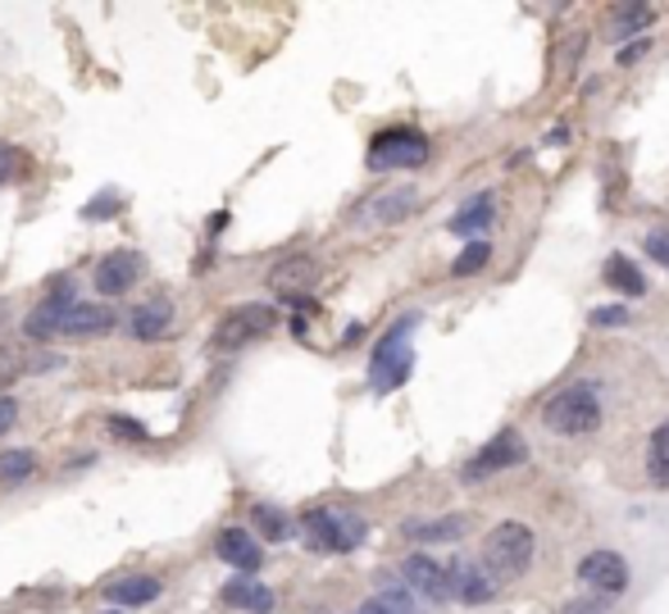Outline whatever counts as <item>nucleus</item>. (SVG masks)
<instances>
[{
  "mask_svg": "<svg viewBox=\"0 0 669 614\" xmlns=\"http://www.w3.org/2000/svg\"><path fill=\"white\" fill-rule=\"evenodd\" d=\"M28 337L36 341H55V337H105L115 328V315L105 310V305H92V300H78L64 287H55L36 310L28 315Z\"/></svg>",
  "mask_w": 669,
  "mask_h": 614,
  "instance_id": "obj_1",
  "label": "nucleus"
},
{
  "mask_svg": "<svg viewBox=\"0 0 669 614\" xmlns=\"http://www.w3.org/2000/svg\"><path fill=\"white\" fill-rule=\"evenodd\" d=\"M415 328H420V319L405 315V319L392 324V332L374 347V360H369V388H374L379 396L396 392L401 382L411 378V369H415V347H411Z\"/></svg>",
  "mask_w": 669,
  "mask_h": 614,
  "instance_id": "obj_2",
  "label": "nucleus"
},
{
  "mask_svg": "<svg viewBox=\"0 0 669 614\" xmlns=\"http://www.w3.org/2000/svg\"><path fill=\"white\" fill-rule=\"evenodd\" d=\"M301 537H306L310 551L342 555V551H355L364 542V519L347 506H315L301 515Z\"/></svg>",
  "mask_w": 669,
  "mask_h": 614,
  "instance_id": "obj_3",
  "label": "nucleus"
},
{
  "mask_svg": "<svg viewBox=\"0 0 669 614\" xmlns=\"http://www.w3.org/2000/svg\"><path fill=\"white\" fill-rule=\"evenodd\" d=\"M542 424L561 437H587L602 428V396L597 388H587V382H574V388L555 392L546 405H542Z\"/></svg>",
  "mask_w": 669,
  "mask_h": 614,
  "instance_id": "obj_4",
  "label": "nucleus"
},
{
  "mask_svg": "<svg viewBox=\"0 0 669 614\" xmlns=\"http://www.w3.org/2000/svg\"><path fill=\"white\" fill-rule=\"evenodd\" d=\"M529 564H533V532L524 523H497L488 542H482V569L501 583V579H519Z\"/></svg>",
  "mask_w": 669,
  "mask_h": 614,
  "instance_id": "obj_5",
  "label": "nucleus"
},
{
  "mask_svg": "<svg viewBox=\"0 0 669 614\" xmlns=\"http://www.w3.org/2000/svg\"><path fill=\"white\" fill-rule=\"evenodd\" d=\"M428 165V137L420 128H387L369 141V169H420Z\"/></svg>",
  "mask_w": 669,
  "mask_h": 614,
  "instance_id": "obj_6",
  "label": "nucleus"
},
{
  "mask_svg": "<svg viewBox=\"0 0 669 614\" xmlns=\"http://www.w3.org/2000/svg\"><path fill=\"white\" fill-rule=\"evenodd\" d=\"M274 324H278L274 305H242V310H233V315L219 319L214 347H219V351H237V347H246V341H255V337H269Z\"/></svg>",
  "mask_w": 669,
  "mask_h": 614,
  "instance_id": "obj_7",
  "label": "nucleus"
},
{
  "mask_svg": "<svg viewBox=\"0 0 669 614\" xmlns=\"http://www.w3.org/2000/svg\"><path fill=\"white\" fill-rule=\"evenodd\" d=\"M524 455H529L524 437H519L514 428H501V433L465 465V478H492V474H501V469H519V465H524Z\"/></svg>",
  "mask_w": 669,
  "mask_h": 614,
  "instance_id": "obj_8",
  "label": "nucleus"
},
{
  "mask_svg": "<svg viewBox=\"0 0 669 614\" xmlns=\"http://www.w3.org/2000/svg\"><path fill=\"white\" fill-rule=\"evenodd\" d=\"M146 274V260L137 251H109L100 264H96V292L100 296H124L128 287H137V278Z\"/></svg>",
  "mask_w": 669,
  "mask_h": 614,
  "instance_id": "obj_9",
  "label": "nucleus"
},
{
  "mask_svg": "<svg viewBox=\"0 0 669 614\" xmlns=\"http://www.w3.org/2000/svg\"><path fill=\"white\" fill-rule=\"evenodd\" d=\"M446 579H452V601L482 605L497 596V579L482 569V560H452L446 564Z\"/></svg>",
  "mask_w": 669,
  "mask_h": 614,
  "instance_id": "obj_10",
  "label": "nucleus"
},
{
  "mask_svg": "<svg viewBox=\"0 0 669 614\" xmlns=\"http://www.w3.org/2000/svg\"><path fill=\"white\" fill-rule=\"evenodd\" d=\"M578 579H583L587 592L615 596V592L628 587V564H624L615 551H592V555H583V564H578Z\"/></svg>",
  "mask_w": 669,
  "mask_h": 614,
  "instance_id": "obj_11",
  "label": "nucleus"
},
{
  "mask_svg": "<svg viewBox=\"0 0 669 614\" xmlns=\"http://www.w3.org/2000/svg\"><path fill=\"white\" fill-rule=\"evenodd\" d=\"M315 283H319V264L310 255H291L269 274V287L278 296H287V300H296V305H310V287Z\"/></svg>",
  "mask_w": 669,
  "mask_h": 614,
  "instance_id": "obj_12",
  "label": "nucleus"
},
{
  "mask_svg": "<svg viewBox=\"0 0 669 614\" xmlns=\"http://www.w3.org/2000/svg\"><path fill=\"white\" fill-rule=\"evenodd\" d=\"M401 579H405V592H420L428 601H452V579H446V569L428 555H411L401 564Z\"/></svg>",
  "mask_w": 669,
  "mask_h": 614,
  "instance_id": "obj_13",
  "label": "nucleus"
},
{
  "mask_svg": "<svg viewBox=\"0 0 669 614\" xmlns=\"http://www.w3.org/2000/svg\"><path fill=\"white\" fill-rule=\"evenodd\" d=\"M214 551H219L223 564H233L237 573H255L259 564H265V551H259V542H255L246 528H223L219 542H214Z\"/></svg>",
  "mask_w": 669,
  "mask_h": 614,
  "instance_id": "obj_14",
  "label": "nucleus"
},
{
  "mask_svg": "<svg viewBox=\"0 0 669 614\" xmlns=\"http://www.w3.org/2000/svg\"><path fill=\"white\" fill-rule=\"evenodd\" d=\"M173 305L169 300H151V305H137L132 310V319H128V332L137 337V341H164V337H173Z\"/></svg>",
  "mask_w": 669,
  "mask_h": 614,
  "instance_id": "obj_15",
  "label": "nucleus"
},
{
  "mask_svg": "<svg viewBox=\"0 0 669 614\" xmlns=\"http://www.w3.org/2000/svg\"><path fill=\"white\" fill-rule=\"evenodd\" d=\"M160 596V579L151 573H119V579L105 583V601L115 605H151Z\"/></svg>",
  "mask_w": 669,
  "mask_h": 614,
  "instance_id": "obj_16",
  "label": "nucleus"
},
{
  "mask_svg": "<svg viewBox=\"0 0 669 614\" xmlns=\"http://www.w3.org/2000/svg\"><path fill=\"white\" fill-rule=\"evenodd\" d=\"M602 283H606L610 292L628 296V300L647 296V278H643V268H638L634 260H628V255H610V260L602 264Z\"/></svg>",
  "mask_w": 669,
  "mask_h": 614,
  "instance_id": "obj_17",
  "label": "nucleus"
},
{
  "mask_svg": "<svg viewBox=\"0 0 669 614\" xmlns=\"http://www.w3.org/2000/svg\"><path fill=\"white\" fill-rule=\"evenodd\" d=\"M223 601H229L233 610H246V614H269L274 610V592L265 583H255V579H233L229 587H223Z\"/></svg>",
  "mask_w": 669,
  "mask_h": 614,
  "instance_id": "obj_18",
  "label": "nucleus"
},
{
  "mask_svg": "<svg viewBox=\"0 0 669 614\" xmlns=\"http://www.w3.org/2000/svg\"><path fill=\"white\" fill-rule=\"evenodd\" d=\"M492 210H497V201L488 197V191H482V197H474V201H465V205H460V214H456L452 223H446V227H452V233H456V237H474V233H482V227H488V223L497 219ZM474 242H478V237H474Z\"/></svg>",
  "mask_w": 669,
  "mask_h": 614,
  "instance_id": "obj_19",
  "label": "nucleus"
},
{
  "mask_svg": "<svg viewBox=\"0 0 669 614\" xmlns=\"http://www.w3.org/2000/svg\"><path fill=\"white\" fill-rule=\"evenodd\" d=\"M465 532H469V519H465V515L428 519V523H405V537H411V542H460Z\"/></svg>",
  "mask_w": 669,
  "mask_h": 614,
  "instance_id": "obj_20",
  "label": "nucleus"
},
{
  "mask_svg": "<svg viewBox=\"0 0 669 614\" xmlns=\"http://www.w3.org/2000/svg\"><path fill=\"white\" fill-rule=\"evenodd\" d=\"M651 23H656L651 6H615L610 23H606V36H610V42H624V36H634V32H647Z\"/></svg>",
  "mask_w": 669,
  "mask_h": 614,
  "instance_id": "obj_21",
  "label": "nucleus"
},
{
  "mask_svg": "<svg viewBox=\"0 0 669 614\" xmlns=\"http://www.w3.org/2000/svg\"><path fill=\"white\" fill-rule=\"evenodd\" d=\"M411 210H415V191H411V187L387 191V197H379V201H369V205H364V214H369V219H379V223H392V219L411 214Z\"/></svg>",
  "mask_w": 669,
  "mask_h": 614,
  "instance_id": "obj_22",
  "label": "nucleus"
},
{
  "mask_svg": "<svg viewBox=\"0 0 669 614\" xmlns=\"http://www.w3.org/2000/svg\"><path fill=\"white\" fill-rule=\"evenodd\" d=\"M647 474L656 487H669V424H660L651 433V446H647Z\"/></svg>",
  "mask_w": 669,
  "mask_h": 614,
  "instance_id": "obj_23",
  "label": "nucleus"
},
{
  "mask_svg": "<svg viewBox=\"0 0 669 614\" xmlns=\"http://www.w3.org/2000/svg\"><path fill=\"white\" fill-rule=\"evenodd\" d=\"M36 474V455L32 451H6L0 455V483L14 487V483H28Z\"/></svg>",
  "mask_w": 669,
  "mask_h": 614,
  "instance_id": "obj_24",
  "label": "nucleus"
},
{
  "mask_svg": "<svg viewBox=\"0 0 669 614\" xmlns=\"http://www.w3.org/2000/svg\"><path fill=\"white\" fill-rule=\"evenodd\" d=\"M355 614H420L411 592H383V596H369Z\"/></svg>",
  "mask_w": 669,
  "mask_h": 614,
  "instance_id": "obj_25",
  "label": "nucleus"
},
{
  "mask_svg": "<svg viewBox=\"0 0 669 614\" xmlns=\"http://www.w3.org/2000/svg\"><path fill=\"white\" fill-rule=\"evenodd\" d=\"M488 260H492V246H488V242H482V237H478V242H469V246H465V251L456 255V264H452V274H456V278H469V274H478V268H482V264H488Z\"/></svg>",
  "mask_w": 669,
  "mask_h": 614,
  "instance_id": "obj_26",
  "label": "nucleus"
},
{
  "mask_svg": "<svg viewBox=\"0 0 669 614\" xmlns=\"http://www.w3.org/2000/svg\"><path fill=\"white\" fill-rule=\"evenodd\" d=\"M255 528L265 532L269 542H283V537H287V528H291V523H287V515H278L274 506H255Z\"/></svg>",
  "mask_w": 669,
  "mask_h": 614,
  "instance_id": "obj_27",
  "label": "nucleus"
},
{
  "mask_svg": "<svg viewBox=\"0 0 669 614\" xmlns=\"http://www.w3.org/2000/svg\"><path fill=\"white\" fill-rule=\"evenodd\" d=\"M119 205H124L119 191H105V197H96V201H87V205H83V219H109Z\"/></svg>",
  "mask_w": 669,
  "mask_h": 614,
  "instance_id": "obj_28",
  "label": "nucleus"
},
{
  "mask_svg": "<svg viewBox=\"0 0 669 614\" xmlns=\"http://www.w3.org/2000/svg\"><path fill=\"white\" fill-rule=\"evenodd\" d=\"M109 428H115L119 437H128V442H146L151 433H146V424H137V419H128V414H109Z\"/></svg>",
  "mask_w": 669,
  "mask_h": 614,
  "instance_id": "obj_29",
  "label": "nucleus"
},
{
  "mask_svg": "<svg viewBox=\"0 0 669 614\" xmlns=\"http://www.w3.org/2000/svg\"><path fill=\"white\" fill-rule=\"evenodd\" d=\"M624 324H628L624 305H602V310H592V328H624Z\"/></svg>",
  "mask_w": 669,
  "mask_h": 614,
  "instance_id": "obj_30",
  "label": "nucleus"
},
{
  "mask_svg": "<svg viewBox=\"0 0 669 614\" xmlns=\"http://www.w3.org/2000/svg\"><path fill=\"white\" fill-rule=\"evenodd\" d=\"M647 255H651L656 264H665V268H669V227H656V233L647 237Z\"/></svg>",
  "mask_w": 669,
  "mask_h": 614,
  "instance_id": "obj_31",
  "label": "nucleus"
},
{
  "mask_svg": "<svg viewBox=\"0 0 669 614\" xmlns=\"http://www.w3.org/2000/svg\"><path fill=\"white\" fill-rule=\"evenodd\" d=\"M14 173H19V150L0 141V182H10Z\"/></svg>",
  "mask_w": 669,
  "mask_h": 614,
  "instance_id": "obj_32",
  "label": "nucleus"
},
{
  "mask_svg": "<svg viewBox=\"0 0 669 614\" xmlns=\"http://www.w3.org/2000/svg\"><path fill=\"white\" fill-rule=\"evenodd\" d=\"M14 419H19V405L10 396H0V437H6L14 428Z\"/></svg>",
  "mask_w": 669,
  "mask_h": 614,
  "instance_id": "obj_33",
  "label": "nucleus"
},
{
  "mask_svg": "<svg viewBox=\"0 0 669 614\" xmlns=\"http://www.w3.org/2000/svg\"><path fill=\"white\" fill-rule=\"evenodd\" d=\"M561 614H606V605L602 601H570Z\"/></svg>",
  "mask_w": 669,
  "mask_h": 614,
  "instance_id": "obj_34",
  "label": "nucleus"
},
{
  "mask_svg": "<svg viewBox=\"0 0 669 614\" xmlns=\"http://www.w3.org/2000/svg\"><path fill=\"white\" fill-rule=\"evenodd\" d=\"M643 51H647L643 42H638V46H624V51H619V64H634V60H643Z\"/></svg>",
  "mask_w": 669,
  "mask_h": 614,
  "instance_id": "obj_35",
  "label": "nucleus"
}]
</instances>
